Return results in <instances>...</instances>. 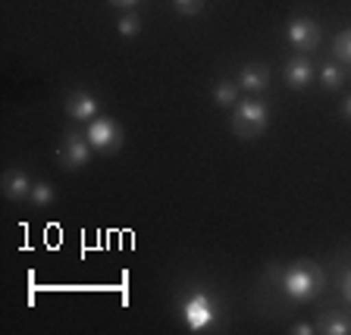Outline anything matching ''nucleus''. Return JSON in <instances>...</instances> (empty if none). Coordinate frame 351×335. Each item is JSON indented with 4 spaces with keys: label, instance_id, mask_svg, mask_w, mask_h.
<instances>
[{
    "label": "nucleus",
    "instance_id": "9d476101",
    "mask_svg": "<svg viewBox=\"0 0 351 335\" xmlns=\"http://www.w3.org/2000/svg\"><path fill=\"white\" fill-rule=\"evenodd\" d=\"M267 85H270V69H267L263 63H248L239 73V88H245V91H251V95L263 91Z\"/></svg>",
    "mask_w": 351,
    "mask_h": 335
},
{
    "label": "nucleus",
    "instance_id": "6ab92c4d",
    "mask_svg": "<svg viewBox=\"0 0 351 335\" xmlns=\"http://www.w3.org/2000/svg\"><path fill=\"white\" fill-rule=\"evenodd\" d=\"M113 7H123V10H135L141 3V0H110Z\"/></svg>",
    "mask_w": 351,
    "mask_h": 335
},
{
    "label": "nucleus",
    "instance_id": "39448f33",
    "mask_svg": "<svg viewBox=\"0 0 351 335\" xmlns=\"http://www.w3.org/2000/svg\"><path fill=\"white\" fill-rule=\"evenodd\" d=\"M285 35H289V44L301 53H311L320 47V25H317L314 19H304V16L289 22V25H285Z\"/></svg>",
    "mask_w": 351,
    "mask_h": 335
},
{
    "label": "nucleus",
    "instance_id": "f257e3e1",
    "mask_svg": "<svg viewBox=\"0 0 351 335\" xmlns=\"http://www.w3.org/2000/svg\"><path fill=\"white\" fill-rule=\"evenodd\" d=\"M326 276L314 260H295L289 270L282 273V292L292 301H314L320 298Z\"/></svg>",
    "mask_w": 351,
    "mask_h": 335
},
{
    "label": "nucleus",
    "instance_id": "423d86ee",
    "mask_svg": "<svg viewBox=\"0 0 351 335\" xmlns=\"http://www.w3.org/2000/svg\"><path fill=\"white\" fill-rule=\"evenodd\" d=\"M91 141L88 138H82L79 132H69L63 138V145H60V151H57V157H60V166L63 169H82L88 160H91Z\"/></svg>",
    "mask_w": 351,
    "mask_h": 335
},
{
    "label": "nucleus",
    "instance_id": "f8f14e48",
    "mask_svg": "<svg viewBox=\"0 0 351 335\" xmlns=\"http://www.w3.org/2000/svg\"><path fill=\"white\" fill-rule=\"evenodd\" d=\"M213 101H217L219 107H235V103H239V82H219V85L213 88Z\"/></svg>",
    "mask_w": 351,
    "mask_h": 335
},
{
    "label": "nucleus",
    "instance_id": "4468645a",
    "mask_svg": "<svg viewBox=\"0 0 351 335\" xmlns=\"http://www.w3.org/2000/svg\"><path fill=\"white\" fill-rule=\"evenodd\" d=\"M53 197H57V191H53L51 185H47V182H35V188H32V197H29V201H32L35 207H47Z\"/></svg>",
    "mask_w": 351,
    "mask_h": 335
},
{
    "label": "nucleus",
    "instance_id": "dca6fc26",
    "mask_svg": "<svg viewBox=\"0 0 351 335\" xmlns=\"http://www.w3.org/2000/svg\"><path fill=\"white\" fill-rule=\"evenodd\" d=\"M342 79H345V73L339 69V66H332V63H326L320 69V82H323V88H339L342 85Z\"/></svg>",
    "mask_w": 351,
    "mask_h": 335
},
{
    "label": "nucleus",
    "instance_id": "20e7f679",
    "mask_svg": "<svg viewBox=\"0 0 351 335\" xmlns=\"http://www.w3.org/2000/svg\"><path fill=\"white\" fill-rule=\"evenodd\" d=\"M88 141H91V147L101 153H117L119 147H123L125 135H123V125L117 123V119H110V116H97L88 123Z\"/></svg>",
    "mask_w": 351,
    "mask_h": 335
},
{
    "label": "nucleus",
    "instance_id": "412c9836",
    "mask_svg": "<svg viewBox=\"0 0 351 335\" xmlns=\"http://www.w3.org/2000/svg\"><path fill=\"white\" fill-rule=\"evenodd\" d=\"M342 110H345V116L351 119V97H348V101H345V107H342Z\"/></svg>",
    "mask_w": 351,
    "mask_h": 335
},
{
    "label": "nucleus",
    "instance_id": "0eeeda50",
    "mask_svg": "<svg viewBox=\"0 0 351 335\" xmlns=\"http://www.w3.org/2000/svg\"><path fill=\"white\" fill-rule=\"evenodd\" d=\"M66 113H69V119H75V123H91V119H97L95 95H88V91H69V95H66Z\"/></svg>",
    "mask_w": 351,
    "mask_h": 335
},
{
    "label": "nucleus",
    "instance_id": "7ed1b4c3",
    "mask_svg": "<svg viewBox=\"0 0 351 335\" xmlns=\"http://www.w3.org/2000/svg\"><path fill=\"white\" fill-rule=\"evenodd\" d=\"M182 320L191 332H207L219 320V304L210 292H191L182 298Z\"/></svg>",
    "mask_w": 351,
    "mask_h": 335
},
{
    "label": "nucleus",
    "instance_id": "a211bd4d",
    "mask_svg": "<svg viewBox=\"0 0 351 335\" xmlns=\"http://www.w3.org/2000/svg\"><path fill=\"white\" fill-rule=\"evenodd\" d=\"M292 332H295V335H311V332H317V326H307V323H295Z\"/></svg>",
    "mask_w": 351,
    "mask_h": 335
},
{
    "label": "nucleus",
    "instance_id": "6e6552de",
    "mask_svg": "<svg viewBox=\"0 0 351 335\" xmlns=\"http://www.w3.org/2000/svg\"><path fill=\"white\" fill-rule=\"evenodd\" d=\"M314 82V66H311V60L304 57V53H298V57H292L289 63H285V85L289 88H307Z\"/></svg>",
    "mask_w": 351,
    "mask_h": 335
},
{
    "label": "nucleus",
    "instance_id": "2eb2a0df",
    "mask_svg": "<svg viewBox=\"0 0 351 335\" xmlns=\"http://www.w3.org/2000/svg\"><path fill=\"white\" fill-rule=\"evenodd\" d=\"M138 32H141V19L132 13V10H125V16L119 19V35H123V38H135Z\"/></svg>",
    "mask_w": 351,
    "mask_h": 335
},
{
    "label": "nucleus",
    "instance_id": "f03ea898",
    "mask_svg": "<svg viewBox=\"0 0 351 335\" xmlns=\"http://www.w3.org/2000/svg\"><path fill=\"white\" fill-rule=\"evenodd\" d=\"M267 125H270V110L263 101L248 97V101H239L232 107V132L239 138H257L267 132Z\"/></svg>",
    "mask_w": 351,
    "mask_h": 335
},
{
    "label": "nucleus",
    "instance_id": "f3484780",
    "mask_svg": "<svg viewBox=\"0 0 351 335\" xmlns=\"http://www.w3.org/2000/svg\"><path fill=\"white\" fill-rule=\"evenodd\" d=\"M173 3L182 16H197L201 10H204V0H173Z\"/></svg>",
    "mask_w": 351,
    "mask_h": 335
},
{
    "label": "nucleus",
    "instance_id": "aec40b11",
    "mask_svg": "<svg viewBox=\"0 0 351 335\" xmlns=\"http://www.w3.org/2000/svg\"><path fill=\"white\" fill-rule=\"evenodd\" d=\"M342 292H345V298L351 301V270L345 273V279H342Z\"/></svg>",
    "mask_w": 351,
    "mask_h": 335
},
{
    "label": "nucleus",
    "instance_id": "9b49d317",
    "mask_svg": "<svg viewBox=\"0 0 351 335\" xmlns=\"http://www.w3.org/2000/svg\"><path fill=\"white\" fill-rule=\"evenodd\" d=\"M317 332H323V335H348L351 323H348V317H342V314H323L320 320H317Z\"/></svg>",
    "mask_w": 351,
    "mask_h": 335
},
{
    "label": "nucleus",
    "instance_id": "ddd939ff",
    "mask_svg": "<svg viewBox=\"0 0 351 335\" xmlns=\"http://www.w3.org/2000/svg\"><path fill=\"white\" fill-rule=\"evenodd\" d=\"M332 53H336V60H342V63H351V29L339 32L336 41H332Z\"/></svg>",
    "mask_w": 351,
    "mask_h": 335
},
{
    "label": "nucleus",
    "instance_id": "1a4fd4ad",
    "mask_svg": "<svg viewBox=\"0 0 351 335\" xmlns=\"http://www.w3.org/2000/svg\"><path fill=\"white\" fill-rule=\"evenodd\" d=\"M0 188H3V197H10V201H25V197H32L35 185H32V179L22 173V169H7Z\"/></svg>",
    "mask_w": 351,
    "mask_h": 335
}]
</instances>
